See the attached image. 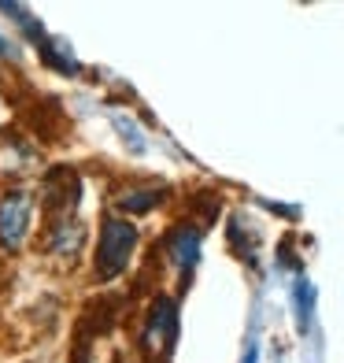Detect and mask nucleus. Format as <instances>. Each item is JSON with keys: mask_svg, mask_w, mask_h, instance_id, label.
Segmentation results:
<instances>
[{"mask_svg": "<svg viewBox=\"0 0 344 363\" xmlns=\"http://www.w3.org/2000/svg\"><path fill=\"white\" fill-rule=\"evenodd\" d=\"M134 249H137V226L108 216L104 230H101V241H96V278L101 282H115L130 267Z\"/></svg>", "mask_w": 344, "mask_h": 363, "instance_id": "1", "label": "nucleus"}, {"mask_svg": "<svg viewBox=\"0 0 344 363\" xmlns=\"http://www.w3.org/2000/svg\"><path fill=\"white\" fill-rule=\"evenodd\" d=\"M30 226H34V193L8 189L0 196V249L19 252L30 238Z\"/></svg>", "mask_w": 344, "mask_h": 363, "instance_id": "2", "label": "nucleus"}, {"mask_svg": "<svg viewBox=\"0 0 344 363\" xmlns=\"http://www.w3.org/2000/svg\"><path fill=\"white\" fill-rule=\"evenodd\" d=\"M174 341H178V304L171 296H156L149 315H144V352H163L171 356L174 352Z\"/></svg>", "mask_w": 344, "mask_h": 363, "instance_id": "3", "label": "nucleus"}, {"mask_svg": "<svg viewBox=\"0 0 344 363\" xmlns=\"http://www.w3.org/2000/svg\"><path fill=\"white\" fill-rule=\"evenodd\" d=\"M167 256L171 263L182 274H189L196 267V259H200V226H193V223H178L171 226V234H167Z\"/></svg>", "mask_w": 344, "mask_h": 363, "instance_id": "4", "label": "nucleus"}, {"mask_svg": "<svg viewBox=\"0 0 344 363\" xmlns=\"http://www.w3.org/2000/svg\"><path fill=\"white\" fill-rule=\"evenodd\" d=\"M81 241H86V226L78 223V216H59L48 223V249H56L59 259L74 263L81 256Z\"/></svg>", "mask_w": 344, "mask_h": 363, "instance_id": "5", "label": "nucleus"}, {"mask_svg": "<svg viewBox=\"0 0 344 363\" xmlns=\"http://www.w3.org/2000/svg\"><path fill=\"white\" fill-rule=\"evenodd\" d=\"M163 201H167V189H126V193H119L115 204L122 211H134V216H149Z\"/></svg>", "mask_w": 344, "mask_h": 363, "instance_id": "6", "label": "nucleus"}, {"mask_svg": "<svg viewBox=\"0 0 344 363\" xmlns=\"http://www.w3.org/2000/svg\"><path fill=\"white\" fill-rule=\"evenodd\" d=\"M311 308H315V289H311V282H297V315H300V326L307 330L311 326Z\"/></svg>", "mask_w": 344, "mask_h": 363, "instance_id": "7", "label": "nucleus"}, {"mask_svg": "<svg viewBox=\"0 0 344 363\" xmlns=\"http://www.w3.org/2000/svg\"><path fill=\"white\" fill-rule=\"evenodd\" d=\"M11 56H15V48H11L4 38H0V60H11Z\"/></svg>", "mask_w": 344, "mask_h": 363, "instance_id": "8", "label": "nucleus"}, {"mask_svg": "<svg viewBox=\"0 0 344 363\" xmlns=\"http://www.w3.org/2000/svg\"><path fill=\"white\" fill-rule=\"evenodd\" d=\"M0 111H4V101H0Z\"/></svg>", "mask_w": 344, "mask_h": 363, "instance_id": "9", "label": "nucleus"}]
</instances>
